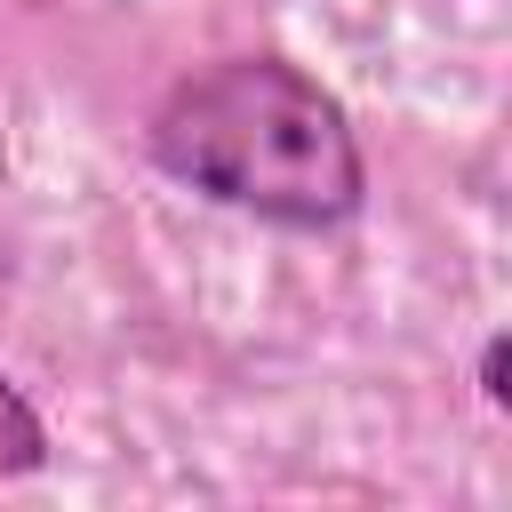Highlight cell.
<instances>
[{"mask_svg": "<svg viewBox=\"0 0 512 512\" xmlns=\"http://www.w3.org/2000/svg\"><path fill=\"white\" fill-rule=\"evenodd\" d=\"M48 456H56L48 416L24 400L16 376H0V480H32V472H48Z\"/></svg>", "mask_w": 512, "mask_h": 512, "instance_id": "7a4b0ae2", "label": "cell"}, {"mask_svg": "<svg viewBox=\"0 0 512 512\" xmlns=\"http://www.w3.org/2000/svg\"><path fill=\"white\" fill-rule=\"evenodd\" d=\"M144 152L192 200L272 232H344L368 208V152L344 96L280 48L176 72L144 112Z\"/></svg>", "mask_w": 512, "mask_h": 512, "instance_id": "6da1fadb", "label": "cell"}, {"mask_svg": "<svg viewBox=\"0 0 512 512\" xmlns=\"http://www.w3.org/2000/svg\"><path fill=\"white\" fill-rule=\"evenodd\" d=\"M504 360H512V344H504V336H488V344H480V400H488V408H512Z\"/></svg>", "mask_w": 512, "mask_h": 512, "instance_id": "3957f363", "label": "cell"}]
</instances>
